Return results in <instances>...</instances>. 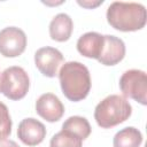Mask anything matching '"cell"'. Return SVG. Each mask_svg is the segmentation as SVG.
<instances>
[{"label": "cell", "instance_id": "obj_1", "mask_svg": "<svg viewBox=\"0 0 147 147\" xmlns=\"http://www.w3.org/2000/svg\"><path fill=\"white\" fill-rule=\"evenodd\" d=\"M57 74L62 93L68 100L77 102L88 95L91 76L86 65L78 61H69L61 67Z\"/></svg>", "mask_w": 147, "mask_h": 147}, {"label": "cell", "instance_id": "obj_2", "mask_svg": "<svg viewBox=\"0 0 147 147\" xmlns=\"http://www.w3.org/2000/svg\"><path fill=\"white\" fill-rule=\"evenodd\" d=\"M107 22L118 31L131 32L141 30L147 22V11L138 2L114 1L107 9Z\"/></svg>", "mask_w": 147, "mask_h": 147}, {"label": "cell", "instance_id": "obj_3", "mask_svg": "<svg viewBox=\"0 0 147 147\" xmlns=\"http://www.w3.org/2000/svg\"><path fill=\"white\" fill-rule=\"evenodd\" d=\"M131 114L132 107L127 99L119 94H111L98 103L94 110V119L102 129H109L125 122Z\"/></svg>", "mask_w": 147, "mask_h": 147}, {"label": "cell", "instance_id": "obj_4", "mask_svg": "<svg viewBox=\"0 0 147 147\" xmlns=\"http://www.w3.org/2000/svg\"><path fill=\"white\" fill-rule=\"evenodd\" d=\"M29 87L30 79L22 67H9L0 75V93L10 100L17 101L23 99L26 95Z\"/></svg>", "mask_w": 147, "mask_h": 147}, {"label": "cell", "instance_id": "obj_5", "mask_svg": "<svg viewBox=\"0 0 147 147\" xmlns=\"http://www.w3.org/2000/svg\"><path fill=\"white\" fill-rule=\"evenodd\" d=\"M123 96L131 98L142 106L147 105V75L139 69L126 70L119 78Z\"/></svg>", "mask_w": 147, "mask_h": 147}, {"label": "cell", "instance_id": "obj_6", "mask_svg": "<svg viewBox=\"0 0 147 147\" xmlns=\"http://www.w3.org/2000/svg\"><path fill=\"white\" fill-rule=\"evenodd\" d=\"M26 47L24 31L16 26H8L0 31V54L5 57H17Z\"/></svg>", "mask_w": 147, "mask_h": 147}, {"label": "cell", "instance_id": "obj_7", "mask_svg": "<svg viewBox=\"0 0 147 147\" xmlns=\"http://www.w3.org/2000/svg\"><path fill=\"white\" fill-rule=\"evenodd\" d=\"M63 62L62 53L54 47H41L34 53V63L37 69L46 77L53 78L57 75L59 67Z\"/></svg>", "mask_w": 147, "mask_h": 147}, {"label": "cell", "instance_id": "obj_8", "mask_svg": "<svg viewBox=\"0 0 147 147\" xmlns=\"http://www.w3.org/2000/svg\"><path fill=\"white\" fill-rule=\"evenodd\" d=\"M37 114L47 122H57L64 114V106L53 93H44L36 101Z\"/></svg>", "mask_w": 147, "mask_h": 147}, {"label": "cell", "instance_id": "obj_9", "mask_svg": "<svg viewBox=\"0 0 147 147\" xmlns=\"http://www.w3.org/2000/svg\"><path fill=\"white\" fill-rule=\"evenodd\" d=\"M17 137L26 146H37L44 141L46 137V127L36 118H24L18 124Z\"/></svg>", "mask_w": 147, "mask_h": 147}, {"label": "cell", "instance_id": "obj_10", "mask_svg": "<svg viewBox=\"0 0 147 147\" xmlns=\"http://www.w3.org/2000/svg\"><path fill=\"white\" fill-rule=\"evenodd\" d=\"M125 56L124 41L111 34L105 36V42L98 61L103 65H115L119 63Z\"/></svg>", "mask_w": 147, "mask_h": 147}, {"label": "cell", "instance_id": "obj_11", "mask_svg": "<svg viewBox=\"0 0 147 147\" xmlns=\"http://www.w3.org/2000/svg\"><path fill=\"white\" fill-rule=\"evenodd\" d=\"M105 42V36L91 31L79 37L77 40V51L85 57L99 59Z\"/></svg>", "mask_w": 147, "mask_h": 147}, {"label": "cell", "instance_id": "obj_12", "mask_svg": "<svg viewBox=\"0 0 147 147\" xmlns=\"http://www.w3.org/2000/svg\"><path fill=\"white\" fill-rule=\"evenodd\" d=\"M74 22L65 13H60L53 17L49 23V36L53 40L63 42L67 41L72 33Z\"/></svg>", "mask_w": 147, "mask_h": 147}, {"label": "cell", "instance_id": "obj_13", "mask_svg": "<svg viewBox=\"0 0 147 147\" xmlns=\"http://www.w3.org/2000/svg\"><path fill=\"white\" fill-rule=\"evenodd\" d=\"M141 144L142 134L133 126H127L119 130L113 139L114 147H140Z\"/></svg>", "mask_w": 147, "mask_h": 147}, {"label": "cell", "instance_id": "obj_14", "mask_svg": "<svg viewBox=\"0 0 147 147\" xmlns=\"http://www.w3.org/2000/svg\"><path fill=\"white\" fill-rule=\"evenodd\" d=\"M62 130L69 131V132L74 133L75 136L79 137L82 140H85L91 134L92 129H91L88 121L85 117L71 116L62 124Z\"/></svg>", "mask_w": 147, "mask_h": 147}, {"label": "cell", "instance_id": "obj_15", "mask_svg": "<svg viewBox=\"0 0 147 147\" xmlns=\"http://www.w3.org/2000/svg\"><path fill=\"white\" fill-rule=\"evenodd\" d=\"M49 147H83V140L69 131L61 130L52 137Z\"/></svg>", "mask_w": 147, "mask_h": 147}, {"label": "cell", "instance_id": "obj_16", "mask_svg": "<svg viewBox=\"0 0 147 147\" xmlns=\"http://www.w3.org/2000/svg\"><path fill=\"white\" fill-rule=\"evenodd\" d=\"M11 133V118L7 106L0 101V140L6 139Z\"/></svg>", "mask_w": 147, "mask_h": 147}, {"label": "cell", "instance_id": "obj_17", "mask_svg": "<svg viewBox=\"0 0 147 147\" xmlns=\"http://www.w3.org/2000/svg\"><path fill=\"white\" fill-rule=\"evenodd\" d=\"M77 3H78L79 6H82V7H84V8L93 9V8L98 7L99 5H102V3H103V0H99V1H86V0H85V1H80V0H78Z\"/></svg>", "mask_w": 147, "mask_h": 147}, {"label": "cell", "instance_id": "obj_18", "mask_svg": "<svg viewBox=\"0 0 147 147\" xmlns=\"http://www.w3.org/2000/svg\"><path fill=\"white\" fill-rule=\"evenodd\" d=\"M0 147H20V146L14 140L2 139V140H0Z\"/></svg>", "mask_w": 147, "mask_h": 147}]
</instances>
